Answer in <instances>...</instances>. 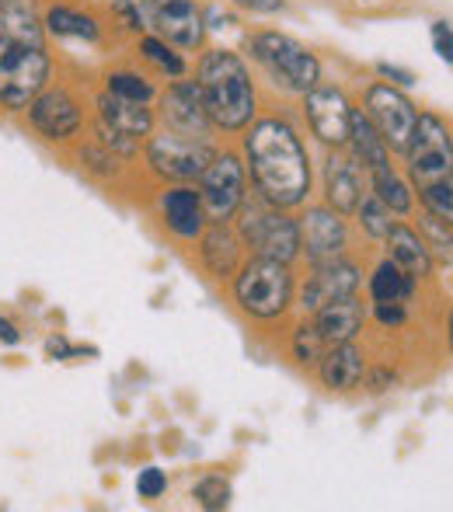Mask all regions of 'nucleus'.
I'll return each mask as SVG.
<instances>
[{
    "label": "nucleus",
    "mask_w": 453,
    "mask_h": 512,
    "mask_svg": "<svg viewBox=\"0 0 453 512\" xmlns=\"http://www.w3.org/2000/svg\"><path fill=\"white\" fill-rule=\"evenodd\" d=\"M244 161L265 203L293 209L311 192V157L286 119H262L244 136Z\"/></svg>",
    "instance_id": "1"
},
{
    "label": "nucleus",
    "mask_w": 453,
    "mask_h": 512,
    "mask_svg": "<svg viewBox=\"0 0 453 512\" xmlns=\"http://www.w3.org/2000/svg\"><path fill=\"white\" fill-rule=\"evenodd\" d=\"M196 84L203 91L213 129L237 133V129L251 126V119H255V84H251V74L241 63V56L227 53V49H210L199 60Z\"/></svg>",
    "instance_id": "2"
},
{
    "label": "nucleus",
    "mask_w": 453,
    "mask_h": 512,
    "mask_svg": "<svg viewBox=\"0 0 453 512\" xmlns=\"http://www.w3.org/2000/svg\"><path fill=\"white\" fill-rule=\"evenodd\" d=\"M237 237L255 258H272V262H286L300 255V223L290 220L279 206L265 203L255 192V199H244L237 209Z\"/></svg>",
    "instance_id": "3"
},
{
    "label": "nucleus",
    "mask_w": 453,
    "mask_h": 512,
    "mask_svg": "<svg viewBox=\"0 0 453 512\" xmlns=\"http://www.w3.org/2000/svg\"><path fill=\"white\" fill-rule=\"evenodd\" d=\"M53 77V56L46 46L32 42L0 39V108L4 112H25L32 98Z\"/></svg>",
    "instance_id": "4"
},
{
    "label": "nucleus",
    "mask_w": 453,
    "mask_h": 512,
    "mask_svg": "<svg viewBox=\"0 0 453 512\" xmlns=\"http://www.w3.org/2000/svg\"><path fill=\"white\" fill-rule=\"evenodd\" d=\"M234 297H237V304H241L244 314L258 317V321L283 317L293 304L290 265L272 262V258H251L248 265L237 269Z\"/></svg>",
    "instance_id": "5"
},
{
    "label": "nucleus",
    "mask_w": 453,
    "mask_h": 512,
    "mask_svg": "<svg viewBox=\"0 0 453 512\" xmlns=\"http://www.w3.org/2000/svg\"><path fill=\"white\" fill-rule=\"evenodd\" d=\"M251 56L262 63V70L293 95H307L321 81V63L304 42L290 39L279 32H258L251 35Z\"/></svg>",
    "instance_id": "6"
},
{
    "label": "nucleus",
    "mask_w": 453,
    "mask_h": 512,
    "mask_svg": "<svg viewBox=\"0 0 453 512\" xmlns=\"http://www.w3.org/2000/svg\"><path fill=\"white\" fill-rule=\"evenodd\" d=\"M95 133L98 143L119 157H133L140 140L154 133V112L143 102H126L102 91L95 102Z\"/></svg>",
    "instance_id": "7"
},
{
    "label": "nucleus",
    "mask_w": 453,
    "mask_h": 512,
    "mask_svg": "<svg viewBox=\"0 0 453 512\" xmlns=\"http://www.w3.org/2000/svg\"><path fill=\"white\" fill-rule=\"evenodd\" d=\"M408 171H412V182L419 185H433L440 178L453 175V140L436 115H419L415 129L408 136Z\"/></svg>",
    "instance_id": "8"
},
{
    "label": "nucleus",
    "mask_w": 453,
    "mask_h": 512,
    "mask_svg": "<svg viewBox=\"0 0 453 512\" xmlns=\"http://www.w3.org/2000/svg\"><path fill=\"white\" fill-rule=\"evenodd\" d=\"M217 157L210 140H192L164 129L161 136H147V164L154 175L168 182H192L206 171V164Z\"/></svg>",
    "instance_id": "9"
},
{
    "label": "nucleus",
    "mask_w": 453,
    "mask_h": 512,
    "mask_svg": "<svg viewBox=\"0 0 453 512\" xmlns=\"http://www.w3.org/2000/svg\"><path fill=\"white\" fill-rule=\"evenodd\" d=\"M244 164L237 154H217L199 175V203L206 223H227L244 203Z\"/></svg>",
    "instance_id": "10"
},
{
    "label": "nucleus",
    "mask_w": 453,
    "mask_h": 512,
    "mask_svg": "<svg viewBox=\"0 0 453 512\" xmlns=\"http://www.w3.org/2000/svg\"><path fill=\"white\" fill-rule=\"evenodd\" d=\"M25 112L35 133L49 143L74 140L84 126V108L74 98V91L63 88V84H46V88L32 98V105H28Z\"/></svg>",
    "instance_id": "11"
},
{
    "label": "nucleus",
    "mask_w": 453,
    "mask_h": 512,
    "mask_svg": "<svg viewBox=\"0 0 453 512\" xmlns=\"http://www.w3.org/2000/svg\"><path fill=\"white\" fill-rule=\"evenodd\" d=\"M363 112H366V119L373 122V129L380 133V140L387 143V150L408 147V136H412L419 112H415V105L408 102L398 88H391V84H373V88L366 91Z\"/></svg>",
    "instance_id": "12"
},
{
    "label": "nucleus",
    "mask_w": 453,
    "mask_h": 512,
    "mask_svg": "<svg viewBox=\"0 0 453 512\" xmlns=\"http://www.w3.org/2000/svg\"><path fill=\"white\" fill-rule=\"evenodd\" d=\"M143 25L178 49H196L203 42V11L192 0H140Z\"/></svg>",
    "instance_id": "13"
},
{
    "label": "nucleus",
    "mask_w": 453,
    "mask_h": 512,
    "mask_svg": "<svg viewBox=\"0 0 453 512\" xmlns=\"http://www.w3.org/2000/svg\"><path fill=\"white\" fill-rule=\"evenodd\" d=\"M304 115L311 133L318 136L325 147H345L349 140V122H352V105L332 84H314L304 95Z\"/></svg>",
    "instance_id": "14"
},
{
    "label": "nucleus",
    "mask_w": 453,
    "mask_h": 512,
    "mask_svg": "<svg viewBox=\"0 0 453 512\" xmlns=\"http://www.w3.org/2000/svg\"><path fill=\"white\" fill-rule=\"evenodd\" d=\"M349 248V227H345L342 213L332 206H311L300 220V255H307L311 265L332 262L342 258Z\"/></svg>",
    "instance_id": "15"
},
{
    "label": "nucleus",
    "mask_w": 453,
    "mask_h": 512,
    "mask_svg": "<svg viewBox=\"0 0 453 512\" xmlns=\"http://www.w3.org/2000/svg\"><path fill=\"white\" fill-rule=\"evenodd\" d=\"M161 119L168 126V133L192 136V140H210L213 122L206 112L203 91L196 81H175L161 98Z\"/></svg>",
    "instance_id": "16"
},
{
    "label": "nucleus",
    "mask_w": 453,
    "mask_h": 512,
    "mask_svg": "<svg viewBox=\"0 0 453 512\" xmlns=\"http://www.w3.org/2000/svg\"><path fill=\"white\" fill-rule=\"evenodd\" d=\"M356 290H359V269L352 262H345V258H332V262L314 265V276L300 290V307L314 314V310L335 304V300L356 297Z\"/></svg>",
    "instance_id": "17"
},
{
    "label": "nucleus",
    "mask_w": 453,
    "mask_h": 512,
    "mask_svg": "<svg viewBox=\"0 0 453 512\" xmlns=\"http://www.w3.org/2000/svg\"><path fill=\"white\" fill-rule=\"evenodd\" d=\"M363 175H370V171H366L352 154H342L339 147L328 154V161H325V199L335 213H342V216L356 213L359 199L366 196Z\"/></svg>",
    "instance_id": "18"
},
{
    "label": "nucleus",
    "mask_w": 453,
    "mask_h": 512,
    "mask_svg": "<svg viewBox=\"0 0 453 512\" xmlns=\"http://www.w3.org/2000/svg\"><path fill=\"white\" fill-rule=\"evenodd\" d=\"M161 216L168 223V230L182 241H196L206 230V213L203 203H199V189H189V185H175L161 196Z\"/></svg>",
    "instance_id": "19"
},
{
    "label": "nucleus",
    "mask_w": 453,
    "mask_h": 512,
    "mask_svg": "<svg viewBox=\"0 0 453 512\" xmlns=\"http://www.w3.org/2000/svg\"><path fill=\"white\" fill-rule=\"evenodd\" d=\"M363 373H366V359L352 342L328 345L325 356L318 359V377L328 391H352V387H359Z\"/></svg>",
    "instance_id": "20"
},
{
    "label": "nucleus",
    "mask_w": 453,
    "mask_h": 512,
    "mask_svg": "<svg viewBox=\"0 0 453 512\" xmlns=\"http://www.w3.org/2000/svg\"><path fill=\"white\" fill-rule=\"evenodd\" d=\"M363 321H366V307L359 304L356 297L335 300V304L314 310V328H318V335L325 338V345L352 342V338L363 331Z\"/></svg>",
    "instance_id": "21"
},
{
    "label": "nucleus",
    "mask_w": 453,
    "mask_h": 512,
    "mask_svg": "<svg viewBox=\"0 0 453 512\" xmlns=\"http://www.w3.org/2000/svg\"><path fill=\"white\" fill-rule=\"evenodd\" d=\"M0 39L46 46V21L39 0H0Z\"/></svg>",
    "instance_id": "22"
},
{
    "label": "nucleus",
    "mask_w": 453,
    "mask_h": 512,
    "mask_svg": "<svg viewBox=\"0 0 453 512\" xmlns=\"http://www.w3.org/2000/svg\"><path fill=\"white\" fill-rule=\"evenodd\" d=\"M199 258L210 269V276H234L237 262H241V237L227 230V223H210V230L199 234Z\"/></svg>",
    "instance_id": "23"
},
{
    "label": "nucleus",
    "mask_w": 453,
    "mask_h": 512,
    "mask_svg": "<svg viewBox=\"0 0 453 512\" xmlns=\"http://www.w3.org/2000/svg\"><path fill=\"white\" fill-rule=\"evenodd\" d=\"M384 241H387V251H391V262H398L408 276H415V279L429 276V269H433V251L426 248V241H422L412 227L394 223Z\"/></svg>",
    "instance_id": "24"
},
{
    "label": "nucleus",
    "mask_w": 453,
    "mask_h": 512,
    "mask_svg": "<svg viewBox=\"0 0 453 512\" xmlns=\"http://www.w3.org/2000/svg\"><path fill=\"white\" fill-rule=\"evenodd\" d=\"M349 154L363 164L366 171H380V168H391L387 164V143L380 140V133L373 129V122L366 119V112L352 108V122H349V140H345Z\"/></svg>",
    "instance_id": "25"
},
{
    "label": "nucleus",
    "mask_w": 453,
    "mask_h": 512,
    "mask_svg": "<svg viewBox=\"0 0 453 512\" xmlns=\"http://www.w3.org/2000/svg\"><path fill=\"white\" fill-rule=\"evenodd\" d=\"M42 21H46V35H56V39H84V42H98L102 35V25H98L95 14L77 11L70 4H49L42 11Z\"/></svg>",
    "instance_id": "26"
},
{
    "label": "nucleus",
    "mask_w": 453,
    "mask_h": 512,
    "mask_svg": "<svg viewBox=\"0 0 453 512\" xmlns=\"http://www.w3.org/2000/svg\"><path fill=\"white\" fill-rule=\"evenodd\" d=\"M415 293V276H408L398 262H380L370 279V297L373 304H408Z\"/></svg>",
    "instance_id": "27"
},
{
    "label": "nucleus",
    "mask_w": 453,
    "mask_h": 512,
    "mask_svg": "<svg viewBox=\"0 0 453 512\" xmlns=\"http://www.w3.org/2000/svg\"><path fill=\"white\" fill-rule=\"evenodd\" d=\"M370 185H373V196L391 209V213H408V209H412V189H408L391 168L370 171Z\"/></svg>",
    "instance_id": "28"
},
{
    "label": "nucleus",
    "mask_w": 453,
    "mask_h": 512,
    "mask_svg": "<svg viewBox=\"0 0 453 512\" xmlns=\"http://www.w3.org/2000/svg\"><path fill=\"white\" fill-rule=\"evenodd\" d=\"M105 91L115 98H126V102H143L147 105L154 98V84L147 77L133 74V70H115V74L105 77Z\"/></svg>",
    "instance_id": "29"
},
{
    "label": "nucleus",
    "mask_w": 453,
    "mask_h": 512,
    "mask_svg": "<svg viewBox=\"0 0 453 512\" xmlns=\"http://www.w3.org/2000/svg\"><path fill=\"white\" fill-rule=\"evenodd\" d=\"M140 53L154 63L157 70H164L168 77H182L185 74V60L171 49V42H164L161 35H143L140 39Z\"/></svg>",
    "instance_id": "30"
},
{
    "label": "nucleus",
    "mask_w": 453,
    "mask_h": 512,
    "mask_svg": "<svg viewBox=\"0 0 453 512\" xmlns=\"http://www.w3.org/2000/svg\"><path fill=\"white\" fill-rule=\"evenodd\" d=\"M356 216H359V227H363L370 237H387V234H391V227H394L391 209H387L384 203H380V199L373 196V192H370V196L359 199Z\"/></svg>",
    "instance_id": "31"
},
{
    "label": "nucleus",
    "mask_w": 453,
    "mask_h": 512,
    "mask_svg": "<svg viewBox=\"0 0 453 512\" xmlns=\"http://www.w3.org/2000/svg\"><path fill=\"white\" fill-rule=\"evenodd\" d=\"M419 196H422V203H426V213H433L436 220L453 227V175L440 178V182H433V185H422Z\"/></svg>",
    "instance_id": "32"
},
{
    "label": "nucleus",
    "mask_w": 453,
    "mask_h": 512,
    "mask_svg": "<svg viewBox=\"0 0 453 512\" xmlns=\"http://www.w3.org/2000/svg\"><path fill=\"white\" fill-rule=\"evenodd\" d=\"M325 338L318 335V328L311 324H300L297 331H293V356H297L300 366H318V359L325 356Z\"/></svg>",
    "instance_id": "33"
},
{
    "label": "nucleus",
    "mask_w": 453,
    "mask_h": 512,
    "mask_svg": "<svg viewBox=\"0 0 453 512\" xmlns=\"http://www.w3.org/2000/svg\"><path fill=\"white\" fill-rule=\"evenodd\" d=\"M196 502L203 509H210V512H217V509H227L230 506V485L224 478H220V474H206L203 481H199L196 485Z\"/></svg>",
    "instance_id": "34"
},
{
    "label": "nucleus",
    "mask_w": 453,
    "mask_h": 512,
    "mask_svg": "<svg viewBox=\"0 0 453 512\" xmlns=\"http://www.w3.org/2000/svg\"><path fill=\"white\" fill-rule=\"evenodd\" d=\"M81 168L98 178H112L115 171H119V154H112L102 143H88V147L81 150Z\"/></svg>",
    "instance_id": "35"
},
{
    "label": "nucleus",
    "mask_w": 453,
    "mask_h": 512,
    "mask_svg": "<svg viewBox=\"0 0 453 512\" xmlns=\"http://www.w3.org/2000/svg\"><path fill=\"white\" fill-rule=\"evenodd\" d=\"M426 234H429V241H433V244H426V248L429 251L436 248V251H440L443 262H453V227L447 230V223L436 220V216L429 213L426 216Z\"/></svg>",
    "instance_id": "36"
},
{
    "label": "nucleus",
    "mask_w": 453,
    "mask_h": 512,
    "mask_svg": "<svg viewBox=\"0 0 453 512\" xmlns=\"http://www.w3.org/2000/svg\"><path fill=\"white\" fill-rule=\"evenodd\" d=\"M164 488H168V478H164L161 467H143L140 478H136V495L140 499H161Z\"/></svg>",
    "instance_id": "37"
},
{
    "label": "nucleus",
    "mask_w": 453,
    "mask_h": 512,
    "mask_svg": "<svg viewBox=\"0 0 453 512\" xmlns=\"http://www.w3.org/2000/svg\"><path fill=\"white\" fill-rule=\"evenodd\" d=\"M433 46H436V53H440L443 63H453V28L447 25V21H436L433 25Z\"/></svg>",
    "instance_id": "38"
},
{
    "label": "nucleus",
    "mask_w": 453,
    "mask_h": 512,
    "mask_svg": "<svg viewBox=\"0 0 453 512\" xmlns=\"http://www.w3.org/2000/svg\"><path fill=\"white\" fill-rule=\"evenodd\" d=\"M373 317H377L384 328H398L405 321V304H373Z\"/></svg>",
    "instance_id": "39"
},
{
    "label": "nucleus",
    "mask_w": 453,
    "mask_h": 512,
    "mask_svg": "<svg viewBox=\"0 0 453 512\" xmlns=\"http://www.w3.org/2000/svg\"><path fill=\"white\" fill-rule=\"evenodd\" d=\"M74 352H77V349H74V345H70L63 335H56V338H49V342H46V356H49V359H70Z\"/></svg>",
    "instance_id": "40"
},
{
    "label": "nucleus",
    "mask_w": 453,
    "mask_h": 512,
    "mask_svg": "<svg viewBox=\"0 0 453 512\" xmlns=\"http://www.w3.org/2000/svg\"><path fill=\"white\" fill-rule=\"evenodd\" d=\"M237 7H248L255 14H276L283 11V0H234Z\"/></svg>",
    "instance_id": "41"
},
{
    "label": "nucleus",
    "mask_w": 453,
    "mask_h": 512,
    "mask_svg": "<svg viewBox=\"0 0 453 512\" xmlns=\"http://www.w3.org/2000/svg\"><path fill=\"white\" fill-rule=\"evenodd\" d=\"M377 70H380V74H384V77H391L394 84H405V88H408V84H415V77L408 74V70H401V67H391V63H380Z\"/></svg>",
    "instance_id": "42"
},
{
    "label": "nucleus",
    "mask_w": 453,
    "mask_h": 512,
    "mask_svg": "<svg viewBox=\"0 0 453 512\" xmlns=\"http://www.w3.org/2000/svg\"><path fill=\"white\" fill-rule=\"evenodd\" d=\"M18 342H21V331L0 314V345H18Z\"/></svg>",
    "instance_id": "43"
},
{
    "label": "nucleus",
    "mask_w": 453,
    "mask_h": 512,
    "mask_svg": "<svg viewBox=\"0 0 453 512\" xmlns=\"http://www.w3.org/2000/svg\"><path fill=\"white\" fill-rule=\"evenodd\" d=\"M391 384H394V373L391 370H373V380H370V391L373 394H384Z\"/></svg>",
    "instance_id": "44"
},
{
    "label": "nucleus",
    "mask_w": 453,
    "mask_h": 512,
    "mask_svg": "<svg viewBox=\"0 0 453 512\" xmlns=\"http://www.w3.org/2000/svg\"><path fill=\"white\" fill-rule=\"evenodd\" d=\"M450 349H453V310H450Z\"/></svg>",
    "instance_id": "45"
}]
</instances>
